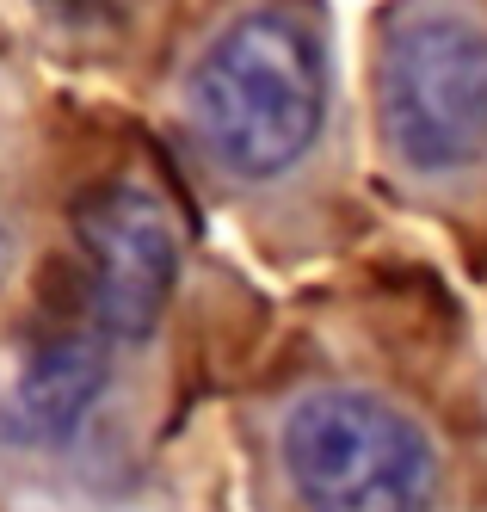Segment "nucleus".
<instances>
[{"label":"nucleus","instance_id":"nucleus-1","mask_svg":"<svg viewBox=\"0 0 487 512\" xmlns=\"http://www.w3.org/2000/svg\"><path fill=\"white\" fill-rule=\"evenodd\" d=\"M204 149L241 173L272 179L309 155L327 118V38L303 7H253L198 56L185 81Z\"/></svg>","mask_w":487,"mask_h":512},{"label":"nucleus","instance_id":"nucleus-2","mask_svg":"<svg viewBox=\"0 0 487 512\" xmlns=\"http://www.w3.org/2000/svg\"><path fill=\"white\" fill-rule=\"evenodd\" d=\"M284 469L309 512H432L444 469L414 414L364 389H315L284 414Z\"/></svg>","mask_w":487,"mask_h":512},{"label":"nucleus","instance_id":"nucleus-3","mask_svg":"<svg viewBox=\"0 0 487 512\" xmlns=\"http://www.w3.org/2000/svg\"><path fill=\"white\" fill-rule=\"evenodd\" d=\"M389 155L414 173H463L487 161V31L457 13L401 25L377 68Z\"/></svg>","mask_w":487,"mask_h":512},{"label":"nucleus","instance_id":"nucleus-4","mask_svg":"<svg viewBox=\"0 0 487 512\" xmlns=\"http://www.w3.org/2000/svg\"><path fill=\"white\" fill-rule=\"evenodd\" d=\"M74 241L87 253V303L99 334L148 340L179 278V235L167 204L148 186L105 179L74 204Z\"/></svg>","mask_w":487,"mask_h":512},{"label":"nucleus","instance_id":"nucleus-5","mask_svg":"<svg viewBox=\"0 0 487 512\" xmlns=\"http://www.w3.org/2000/svg\"><path fill=\"white\" fill-rule=\"evenodd\" d=\"M105 383H111L105 340L81 334V327H62V334H44L25 346L13 389H7V420L31 445H68L93 420Z\"/></svg>","mask_w":487,"mask_h":512},{"label":"nucleus","instance_id":"nucleus-6","mask_svg":"<svg viewBox=\"0 0 487 512\" xmlns=\"http://www.w3.org/2000/svg\"><path fill=\"white\" fill-rule=\"evenodd\" d=\"M68 19H87V25H105V19H130L136 0H56Z\"/></svg>","mask_w":487,"mask_h":512}]
</instances>
